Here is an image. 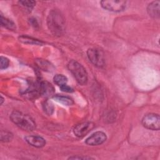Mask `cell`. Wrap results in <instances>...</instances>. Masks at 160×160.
Masks as SVG:
<instances>
[{"label":"cell","mask_w":160,"mask_h":160,"mask_svg":"<svg viewBox=\"0 0 160 160\" xmlns=\"http://www.w3.org/2000/svg\"><path fill=\"white\" fill-rule=\"evenodd\" d=\"M47 24L50 31L55 36L62 35L66 29L65 19L58 10H52L47 18Z\"/></svg>","instance_id":"1"},{"label":"cell","mask_w":160,"mask_h":160,"mask_svg":"<svg viewBox=\"0 0 160 160\" xmlns=\"http://www.w3.org/2000/svg\"><path fill=\"white\" fill-rule=\"evenodd\" d=\"M11 121L18 127L25 131H33L36 128V123L31 117L18 111H14L10 115Z\"/></svg>","instance_id":"2"},{"label":"cell","mask_w":160,"mask_h":160,"mask_svg":"<svg viewBox=\"0 0 160 160\" xmlns=\"http://www.w3.org/2000/svg\"><path fill=\"white\" fill-rule=\"evenodd\" d=\"M68 68L79 84L85 85L87 83L88 73L82 65L75 60H71L68 63Z\"/></svg>","instance_id":"3"},{"label":"cell","mask_w":160,"mask_h":160,"mask_svg":"<svg viewBox=\"0 0 160 160\" xmlns=\"http://www.w3.org/2000/svg\"><path fill=\"white\" fill-rule=\"evenodd\" d=\"M89 61L96 66L102 68L104 66L105 59L103 52L98 48H90L87 51Z\"/></svg>","instance_id":"4"},{"label":"cell","mask_w":160,"mask_h":160,"mask_svg":"<svg viewBox=\"0 0 160 160\" xmlns=\"http://www.w3.org/2000/svg\"><path fill=\"white\" fill-rule=\"evenodd\" d=\"M142 124L151 130H159L160 128V117L158 114L149 113L142 119Z\"/></svg>","instance_id":"5"},{"label":"cell","mask_w":160,"mask_h":160,"mask_svg":"<svg viewBox=\"0 0 160 160\" xmlns=\"http://www.w3.org/2000/svg\"><path fill=\"white\" fill-rule=\"evenodd\" d=\"M127 2L126 1L122 0H106L101 1V4L104 9L108 11L120 12L126 8Z\"/></svg>","instance_id":"6"},{"label":"cell","mask_w":160,"mask_h":160,"mask_svg":"<svg viewBox=\"0 0 160 160\" xmlns=\"http://www.w3.org/2000/svg\"><path fill=\"white\" fill-rule=\"evenodd\" d=\"M94 127V124L92 122H84L76 125L74 129V134L79 137L82 138L88 134Z\"/></svg>","instance_id":"7"},{"label":"cell","mask_w":160,"mask_h":160,"mask_svg":"<svg viewBox=\"0 0 160 160\" xmlns=\"http://www.w3.org/2000/svg\"><path fill=\"white\" fill-rule=\"evenodd\" d=\"M107 139L106 135L102 131H98L92 134L86 140V143L89 146H98L102 144Z\"/></svg>","instance_id":"8"},{"label":"cell","mask_w":160,"mask_h":160,"mask_svg":"<svg viewBox=\"0 0 160 160\" xmlns=\"http://www.w3.org/2000/svg\"><path fill=\"white\" fill-rule=\"evenodd\" d=\"M26 141L32 146L36 148H42L45 146V139L39 136H28L25 137Z\"/></svg>","instance_id":"9"},{"label":"cell","mask_w":160,"mask_h":160,"mask_svg":"<svg viewBox=\"0 0 160 160\" xmlns=\"http://www.w3.org/2000/svg\"><path fill=\"white\" fill-rule=\"evenodd\" d=\"M39 93L45 97H51L54 95L53 86L47 81H42L39 84Z\"/></svg>","instance_id":"10"},{"label":"cell","mask_w":160,"mask_h":160,"mask_svg":"<svg viewBox=\"0 0 160 160\" xmlns=\"http://www.w3.org/2000/svg\"><path fill=\"white\" fill-rule=\"evenodd\" d=\"M159 4H160L159 1H156L152 2L148 5L147 8V11L149 15L151 17L153 18H159V11H160Z\"/></svg>","instance_id":"11"},{"label":"cell","mask_w":160,"mask_h":160,"mask_svg":"<svg viewBox=\"0 0 160 160\" xmlns=\"http://www.w3.org/2000/svg\"><path fill=\"white\" fill-rule=\"evenodd\" d=\"M36 63L38 66V67L45 71H52L53 69V66L49 62L44 59H36Z\"/></svg>","instance_id":"12"},{"label":"cell","mask_w":160,"mask_h":160,"mask_svg":"<svg viewBox=\"0 0 160 160\" xmlns=\"http://www.w3.org/2000/svg\"><path fill=\"white\" fill-rule=\"evenodd\" d=\"M19 39L21 42L25 43V44H36V45H41L42 44V42L39 41L38 39H34L32 37H29L28 36H21L19 37Z\"/></svg>","instance_id":"13"},{"label":"cell","mask_w":160,"mask_h":160,"mask_svg":"<svg viewBox=\"0 0 160 160\" xmlns=\"http://www.w3.org/2000/svg\"><path fill=\"white\" fill-rule=\"evenodd\" d=\"M53 98L56 101L61 102V104H63L66 106H71L74 103L73 100L68 96L56 95V96H54Z\"/></svg>","instance_id":"14"},{"label":"cell","mask_w":160,"mask_h":160,"mask_svg":"<svg viewBox=\"0 0 160 160\" xmlns=\"http://www.w3.org/2000/svg\"><path fill=\"white\" fill-rule=\"evenodd\" d=\"M1 24L2 26L7 29L11 30L16 29V24L14 23V22L9 19L3 17L2 15H1Z\"/></svg>","instance_id":"15"},{"label":"cell","mask_w":160,"mask_h":160,"mask_svg":"<svg viewBox=\"0 0 160 160\" xmlns=\"http://www.w3.org/2000/svg\"><path fill=\"white\" fill-rule=\"evenodd\" d=\"M54 82L55 84H56L59 87L61 86H63L64 84H66V82L68 81L67 78L62 75V74H56L54 76L53 78Z\"/></svg>","instance_id":"16"},{"label":"cell","mask_w":160,"mask_h":160,"mask_svg":"<svg viewBox=\"0 0 160 160\" xmlns=\"http://www.w3.org/2000/svg\"><path fill=\"white\" fill-rule=\"evenodd\" d=\"M13 136L12 134L8 131H1V141L2 142H9L11 141Z\"/></svg>","instance_id":"17"},{"label":"cell","mask_w":160,"mask_h":160,"mask_svg":"<svg viewBox=\"0 0 160 160\" xmlns=\"http://www.w3.org/2000/svg\"><path fill=\"white\" fill-rule=\"evenodd\" d=\"M44 109L46 112L49 115H51L54 111V106L53 104L50 101H46L44 104L43 105Z\"/></svg>","instance_id":"18"},{"label":"cell","mask_w":160,"mask_h":160,"mask_svg":"<svg viewBox=\"0 0 160 160\" xmlns=\"http://www.w3.org/2000/svg\"><path fill=\"white\" fill-rule=\"evenodd\" d=\"M19 3L22 6L28 8H32L36 5V1H20Z\"/></svg>","instance_id":"19"},{"label":"cell","mask_w":160,"mask_h":160,"mask_svg":"<svg viewBox=\"0 0 160 160\" xmlns=\"http://www.w3.org/2000/svg\"><path fill=\"white\" fill-rule=\"evenodd\" d=\"M9 61L7 58L1 56V65L0 68L1 69H4L7 68L9 66Z\"/></svg>","instance_id":"20"},{"label":"cell","mask_w":160,"mask_h":160,"mask_svg":"<svg viewBox=\"0 0 160 160\" xmlns=\"http://www.w3.org/2000/svg\"><path fill=\"white\" fill-rule=\"evenodd\" d=\"M61 89L64 91V92H71L73 91V89L69 86H68L66 84H64L63 86H60Z\"/></svg>","instance_id":"21"},{"label":"cell","mask_w":160,"mask_h":160,"mask_svg":"<svg viewBox=\"0 0 160 160\" xmlns=\"http://www.w3.org/2000/svg\"><path fill=\"white\" fill-rule=\"evenodd\" d=\"M93 159L90 157H81V156H72L69 158V159Z\"/></svg>","instance_id":"22"},{"label":"cell","mask_w":160,"mask_h":160,"mask_svg":"<svg viewBox=\"0 0 160 160\" xmlns=\"http://www.w3.org/2000/svg\"><path fill=\"white\" fill-rule=\"evenodd\" d=\"M30 22H31V24H32V26H34V28H36V26H38V22H37V21L36 20V19H34V18H31V19H30Z\"/></svg>","instance_id":"23"},{"label":"cell","mask_w":160,"mask_h":160,"mask_svg":"<svg viewBox=\"0 0 160 160\" xmlns=\"http://www.w3.org/2000/svg\"><path fill=\"white\" fill-rule=\"evenodd\" d=\"M1 104H2V102H3V101H4V99H3V98L2 97V96H1Z\"/></svg>","instance_id":"24"}]
</instances>
